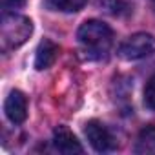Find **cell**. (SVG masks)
<instances>
[{"mask_svg": "<svg viewBox=\"0 0 155 155\" xmlns=\"http://www.w3.org/2000/svg\"><path fill=\"white\" fill-rule=\"evenodd\" d=\"M88 0H46V8L51 11H62V13H75L84 8Z\"/></svg>", "mask_w": 155, "mask_h": 155, "instance_id": "30bf717a", "label": "cell"}, {"mask_svg": "<svg viewBox=\"0 0 155 155\" xmlns=\"http://www.w3.org/2000/svg\"><path fill=\"white\" fill-rule=\"evenodd\" d=\"M153 4H155V0H153Z\"/></svg>", "mask_w": 155, "mask_h": 155, "instance_id": "4fadbf2b", "label": "cell"}, {"mask_svg": "<svg viewBox=\"0 0 155 155\" xmlns=\"http://www.w3.org/2000/svg\"><path fill=\"white\" fill-rule=\"evenodd\" d=\"M77 38L90 57H102L113 44V31L101 20H86L77 31Z\"/></svg>", "mask_w": 155, "mask_h": 155, "instance_id": "6da1fadb", "label": "cell"}, {"mask_svg": "<svg viewBox=\"0 0 155 155\" xmlns=\"http://www.w3.org/2000/svg\"><path fill=\"white\" fill-rule=\"evenodd\" d=\"M155 53V37L150 33H135L119 48V57L124 60H140Z\"/></svg>", "mask_w": 155, "mask_h": 155, "instance_id": "3957f363", "label": "cell"}, {"mask_svg": "<svg viewBox=\"0 0 155 155\" xmlns=\"http://www.w3.org/2000/svg\"><path fill=\"white\" fill-rule=\"evenodd\" d=\"M58 51H60V48L53 40H42L35 53V68L42 71V69H48L49 66H53V62L58 57Z\"/></svg>", "mask_w": 155, "mask_h": 155, "instance_id": "52a82bcc", "label": "cell"}, {"mask_svg": "<svg viewBox=\"0 0 155 155\" xmlns=\"http://www.w3.org/2000/svg\"><path fill=\"white\" fill-rule=\"evenodd\" d=\"M53 146L60 151V153H82L84 148L73 135V131L66 126H58L53 131Z\"/></svg>", "mask_w": 155, "mask_h": 155, "instance_id": "8992f818", "label": "cell"}, {"mask_svg": "<svg viewBox=\"0 0 155 155\" xmlns=\"http://www.w3.org/2000/svg\"><path fill=\"white\" fill-rule=\"evenodd\" d=\"M84 133L95 151L106 153V151H111L117 148V140L113 139L111 131L99 120H90L84 128Z\"/></svg>", "mask_w": 155, "mask_h": 155, "instance_id": "277c9868", "label": "cell"}, {"mask_svg": "<svg viewBox=\"0 0 155 155\" xmlns=\"http://www.w3.org/2000/svg\"><path fill=\"white\" fill-rule=\"evenodd\" d=\"M33 33V22L28 17L4 13L0 22V46L4 53H9L20 48Z\"/></svg>", "mask_w": 155, "mask_h": 155, "instance_id": "7a4b0ae2", "label": "cell"}, {"mask_svg": "<svg viewBox=\"0 0 155 155\" xmlns=\"http://www.w3.org/2000/svg\"><path fill=\"white\" fill-rule=\"evenodd\" d=\"M4 111H6V117L13 124H22L28 117V99H26V95L18 90L11 91L9 97L6 99Z\"/></svg>", "mask_w": 155, "mask_h": 155, "instance_id": "5b68a950", "label": "cell"}, {"mask_svg": "<svg viewBox=\"0 0 155 155\" xmlns=\"http://www.w3.org/2000/svg\"><path fill=\"white\" fill-rule=\"evenodd\" d=\"M135 151L137 153H151V151H155V124H150V126L140 130Z\"/></svg>", "mask_w": 155, "mask_h": 155, "instance_id": "9c48e42d", "label": "cell"}, {"mask_svg": "<svg viewBox=\"0 0 155 155\" xmlns=\"http://www.w3.org/2000/svg\"><path fill=\"white\" fill-rule=\"evenodd\" d=\"M144 104L155 111V75L146 82L144 86Z\"/></svg>", "mask_w": 155, "mask_h": 155, "instance_id": "8fae6325", "label": "cell"}, {"mask_svg": "<svg viewBox=\"0 0 155 155\" xmlns=\"http://www.w3.org/2000/svg\"><path fill=\"white\" fill-rule=\"evenodd\" d=\"M97 6L113 17H128L133 9L130 0H97Z\"/></svg>", "mask_w": 155, "mask_h": 155, "instance_id": "ba28073f", "label": "cell"}, {"mask_svg": "<svg viewBox=\"0 0 155 155\" xmlns=\"http://www.w3.org/2000/svg\"><path fill=\"white\" fill-rule=\"evenodd\" d=\"M0 4H2V9H4L6 13H9V11L20 9V8L26 4V0H0Z\"/></svg>", "mask_w": 155, "mask_h": 155, "instance_id": "7c38bea8", "label": "cell"}]
</instances>
